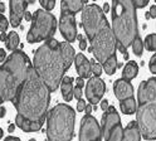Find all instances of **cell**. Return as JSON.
<instances>
[{"label": "cell", "mask_w": 156, "mask_h": 141, "mask_svg": "<svg viewBox=\"0 0 156 141\" xmlns=\"http://www.w3.org/2000/svg\"><path fill=\"white\" fill-rule=\"evenodd\" d=\"M49 102L51 89L32 66L29 68L25 83L13 101V105L18 111L15 125L24 132L39 131L47 118Z\"/></svg>", "instance_id": "1"}, {"label": "cell", "mask_w": 156, "mask_h": 141, "mask_svg": "<svg viewBox=\"0 0 156 141\" xmlns=\"http://www.w3.org/2000/svg\"><path fill=\"white\" fill-rule=\"evenodd\" d=\"M76 56V50L71 43H59L54 38L47 39L41 47L35 49L33 67L51 92H54L59 87L64 73L71 68Z\"/></svg>", "instance_id": "2"}, {"label": "cell", "mask_w": 156, "mask_h": 141, "mask_svg": "<svg viewBox=\"0 0 156 141\" xmlns=\"http://www.w3.org/2000/svg\"><path fill=\"white\" fill-rule=\"evenodd\" d=\"M30 63L23 50H14L0 67V102L14 101L28 78Z\"/></svg>", "instance_id": "3"}, {"label": "cell", "mask_w": 156, "mask_h": 141, "mask_svg": "<svg viewBox=\"0 0 156 141\" xmlns=\"http://www.w3.org/2000/svg\"><path fill=\"white\" fill-rule=\"evenodd\" d=\"M136 9L132 0H112V30L117 44L126 49L140 37Z\"/></svg>", "instance_id": "4"}, {"label": "cell", "mask_w": 156, "mask_h": 141, "mask_svg": "<svg viewBox=\"0 0 156 141\" xmlns=\"http://www.w3.org/2000/svg\"><path fill=\"white\" fill-rule=\"evenodd\" d=\"M136 121L145 140H156V77L144 81L137 91Z\"/></svg>", "instance_id": "5"}, {"label": "cell", "mask_w": 156, "mask_h": 141, "mask_svg": "<svg viewBox=\"0 0 156 141\" xmlns=\"http://www.w3.org/2000/svg\"><path fill=\"white\" fill-rule=\"evenodd\" d=\"M76 112L66 103H58L47 115L48 141H71L74 135Z\"/></svg>", "instance_id": "6"}, {"label": "cell", "mask_w": 156, "mask_h": 141, "mask_svg": "<svg viewBox=\"0 0 156 141\" xmlns=\"http://www.w3.org/2000/svg\"><path fill=\"white\" fill-rule=\"evenodd\" d=\"M101 130L105 141H141L137 121H131L126 128H122L120 115L113 106L103 112Z\"/></svg>", "instance_id": "7"}, {"label": "cell", "mask_w": 156, "mask_h": 141, "mask_svg": "<svg viewBox=\"0 0 156 141\" xmlns=\"http://www.w3.org/2000/svg\"><path fill=\"white\" fill-rule=\"evenodd\" d=\"M57 28L55 16L48 10H35L30 29L27 34L28 43H39L42 40L53 38Z\"/></svg>", "instance_id": "8"}, {"label": "cell", "mask_w": 156, "mask_h": 141, "mask_svg": "<svg viewBox=\"0 0 156 141\" xmlns=\"http://www.w3.org/2000/svg\"><path fill=\"white\" fill-rule=\"evenodd\" d=\"M91 45L93 48V54L96 59L101 64H103L111 56L116 54L117 50V39L115 37L113 30L111 29L110 24L101 29L96 34L93 40L91 42Z\"/></svg>", "instance_id": "9"}, {"label": "cell", "mask_w": 156, "mask_h": 141, "mask_svg": "<svg viewBox=\"0 0 156 141\" xmlns=\"http://www.w3.org/2000/svg\"><path fill=\"white\" fill-rule=\"evenodd\" d=\"M108 25V22L105 16L103 9L98 6L97 4L86 5L82 10V27L86 32V35L88 40H93L96 34L101 29Z\"/></svg>", "instance_id": "10"}, {"label": "cell", "mask_w": 156, "mask_h": 141, "mask_svg": "<svg viewBox=\"0 0 156 141\" xmlns=\"http://www.w3.org/2000/svg\"><path fill=\"white\" fill-rule=\"evenodd\" d=\"M102 137V130L98 121L93 116L86 114L81 120L80 141H101Z\"/></svg>", "instance_id": "11"}, {"label": "cell", "mask_w": 156, "mask_h": 141, "mask_svg": "<svg viewBox=\"0 0 156 141\" xmlns=\"http://www.w3.org/2000/svg\"><path fill=\"white\" fill-rule=\"evenodd\" d=\"M76 14L68 10H61L59 19V30L61 34L68 43H73L77 39V29H76Z\"/></svg>", "instance_id": "12"}, {"label": "cell", "mask_w": 156, "mask_h": 141, "mask_svg": "<svg viewBox=\"0 0 156 141\" xmlns=\"http://www.w3.org/2000/svg\"><path fill=\"white\" fill-rule=\"evenodd\" d=\"M106 92V85L101 77H91L86 85V97L91 105H97Z\"/></svg>", "instance_id": "13"}, {"label": "cell", "mask_w": 156, "mask_h": 141, "mask_svg": "<svg viewBox=\"0 0 156 141\" xmlns=\"http://www.w3.org/2000/svg\"><path fill=\"white\" fill-rule=\"evenodd\" d=\"M35 0H9V6H10V24L13 28L20 25L23 20L27 6L29 4H34Z\"/></svg>", "instance_id": "14"}, {"label": "cell", "mask_w": 156, "mask_h": 141, "mask_svg": "<svg viewBox=\"0 0 156 141\" xmlns=\"http://www.w3.org/2000/svg\"><path fill=\"white\" fill-rule=\"evenodd\" d=\"M113 92H115V96L117 97V99L123 101L126 98L133 97V86L130 81L125 79V78H120V79L115 81Z\"/></svg>", "instance_id": "15"}, {"label": "cell", "mask_w": 156, "mask_h": 141, "mask_svg": "<svg viewBox=\"0 0 156 141\" xmlns=\"http://www.w3.org/2000/svg\"><path fill=\"white\" fill-rule=\"evenodd\" d=\"M74 63H76V69H77L78 76L82 78H88V79L91 78V74H92L91 62H90V59L86 58L83 53H78L76 56Z\"/></svg>", "instance_id": "16"}, {"label": "cell", "mask_w": 156, "mask_h": 141, "mask_svg": "<svg viewBox=\"0 0 156 141\" xmlns=\"http://www.w3.org/2000/svg\"><path fill=\"white\" fill-rule=\"evenodd\" d=\"M73 79L69 76H64L62 79V83H61V91H62V96L64 98V101L69 102L72 101V98L74 97V87H73Z\"/></svg>", "instance_id": "17"}, {"label": "cell", "mask_w": 156, "mask_h": 141, "mask_svg": "<svg viewBox=\"0 0 156 141\" xmlns=\"http://www.w3.org/2000/svg\"><path fill=\"white\" fill-rule=\"evenodd\" d=\"M84 2L83 0H62L61 2V10H68L74 14L83 10Z\"/></svg>", "instance_id": "18"}, {"label": "cell", "mask_w": 156, "mask_h": 141, "mask_svg": "<svg viewBox=\"0 0 156 141\" xmlns=\"http://www.w3.org/2000/svg\"><path fill=\"white\" fill-rule=\"evenodd\" d=\"M139 73V66L135 60H130V62L125 66L123 70H122V78L127 79V81H131Z\"/></svg>", "instance_id": "19"}, {"label": "cell", "mask_w": 156, "mask_h": 141, "mask_svg": "<svg viewBox=\"0 0 156 141\" xmlns=\"http://www.w3.org/2000/svg\"><path fill=\"white\" fill-rule=\"evenodd\" d=\"M120 107H121V112L125 115H132L136 112V110H137V107H136V101L133 97L120 101Z\"/></svg>", "instance_id": "20"}, {"label": "cell", "mask_w": 156, "mask_h": 141, "mask_svg": "<svg viewBox=\"0 0 156 141\" xmlns=\"http://www.w3.org/2000/svg\"><path fill=\"white\" fill-rule=\"evenodd\" d=\"M102 67H103V70H105V72L108 74V76L115 74L116 68H117V57H116V54L111 56V57L102 64Z\"/></svg>", "instance_id": "21"}, {"label": "cell", "mask_w": 156, "mask_h": 141, "mask_svg": "<svg viewBox=\"0 0 156 141\" xmlns=\"http://www.w3.org/2000/svg\"><path fill=\"white\" fill-rule=\"evenodd\" d=\"M5 45H6V49L12 50V52L16 50V48L19 45V35L16 32H10L8 34V38L5 40Z\"/></svg>", "instance_id": "22"}, {"label": "cell", "mask_w": 156, "mask_h": 141, "mask_svg": "<svg viewBox=\"0 0 156 141\" xmlns=\"http://www.w3.org/2000/svg\"><path fill=\"white\" fill-rule=\"evenodd\" d=\"M132 50H133V53L137 56V57H141L142 56V52H144V43H142V40L140 37H137L135 40H133V43H132Z\"/></svg>", "instance_id": "23"}, {"label": "cell", "mask_w": 156, "mask_h": 141, "mask_svg": "<svg viewBox=\"0 0 156 141\" xmlns=\"http://www.w3.org/2000/svg\"><path fill=\"white\" fill-rule=\"evenodd\" d=\"M145 48L147 50H156V34H149L145 38Z\"/></svg>", "instance_id": "24"}, {"label": "cell", "mask_w": 156, "mask_h": 141, "mask_svg": "<svg viewBox=\"0 0 156 141\" xmlns=\"http://www.w3.org/2000/svg\"><path fill=\"white\" fill-rule=\"evenodd\" d=\"M91 62V70H92V74H94V77H100L102 70H103V67L101 63H97L94 62V59H90Z\"/></svg>", "instance_id": "25"}, {"label": "cell", "mask_w": 156, "mask_h": 141, "mask_svg": "<svg viewBox=\"0 0 156 141\" xmlns=\"http://www.w3.org/2000/svg\"><path fill=\"white\" fill-rule=\"evenodd\" d=\"M39 3H41V5L44 8V10H52L55 5V0H39Z\"/></svg>", "instance_id": "26"}, {"label": "cell", "mask_w": 156, "mask_h": 141, "mask_svg": "<svg viewBox=\"0 0 156 141\" xmlns=\"http://www.w3.org/2000/svg\"><path fill=\"white\" fill-rule=\"evenodd\" d=\"M8 25H9V20L4 15H2L0 16V30H2V32H5L8 29Z\"/></svg>", "instance_id": "27"}, {"label": "cell", "mask_w": 156, "mask_h": 141, "mask_svg": "<svg viewBox=\"0 0 156 141\" xmlns=\"http://www.w3.org/2000/svg\"><path fill=\"white\" fill-rule=\"evenodd\" d=\"M149 68H150V70L152 73H155L156 74V53L151 57V59H150V62H149Z\"/></svg>", "instance_id": "28"}, {"label": "cell", "mask_w": 156, "mask_h": 141, "mask_svg": "<svg viewBox=\"0 0 156 141\" xmlns=\"http://www.w3.org/2000/svg\"><path fill=\"white\" fill-rule=\"evenodd\" d=\"M77 39L80 40V48H81V50H84L87 48V40H86V38L82 34H78Z\"/></svg>", "instance_id": "29"}, {"label": "cell", "mask_w": 156, "mask_h": 141, "mask_svg": "<svg viewBox=\"0 0 156 141\" xmlns=\"http://www.w3.org/2000/svg\"><path fill=\"white\" fill-rule=\"evenodd\" d=\"M132 2L136 5V8H145L146 5L149 4L150 0H132Z\"/></svg>", "instance_id": "30"}, {"label": "cell", "mask_w": 156, "mask_h": 141, "mask_svg": "<svg viewBox=\"0 0 156 141\" xmlns=\"http://www.w3.org/2000/svg\"><path fill=\"white\" fill-rule=\"evenodd\" d=\"M86 102H84V99H78V102H77V111H80V112H82V111L86 110Z\"/></svg>", "instance_id": "31"}, {"label": "cell", "mask_w": 156, "mask_h": 141, "mask_svg": "<svg viewBox=\"0 0 156 141\" xmlns=\"http://www.w3.org/2000/svg\"><path fill=\"white\" fill-rule=\"evenodd\" d=\"M74 97L77 98V99H81L82 98V87H80V86H76L74 87Z\"/></svg>", "instance_id": "32"}, {"label": "cell", "mask_w": 156, "mask_h": 141, "mask_svg": "<svg viewBox=\"0 0 156 141\" xmlns=\"http://www.w3.org/2000/svg\"><path fill=\"white\" fill-rule=\"evenodd\" d=\"M6 58V54H5V50L4 49H2V48H0V62H2V63H4L5 62V59Z\"/></svg>", "instance_id": "33"}, {"label": "cell", "mask_w": 156, "mask_h": 141, "mask_svg": "<svg viewBox=\"0 0 156 141\" xmlns=\"http://www.w3.org/2000/svg\"><path fill=\"white\" fill-rule=\"evenodd\" d=\"M108 107H110L108 102H107V101H102V102H101V110L103 111V112H105V111L108 110Z\"/></svg>", "instance_id": "34"}, {"label": "cell", "mask_w": 156, "mask_h": 141, "mask_svg": "<svg viewBox=\"0 0 156 141\" xmlns=\"http://www.w3.org/2000/svg\"><path fill=\"white\" fill-rule=\"evenodd\" d=\"M76 82H77V86L83 87V86H84V78H82V77H78V78L76 79Z\"/></svg>", "instance_id": "35"}, {"label": "cell", "mask_w": 156, "mask_h": 141, "mask_svg": "<svg viewBox=\"0 0 156 141\" xmlns=\"http://www.w3.org/2000/svg\"><path fill=\"white\" fill-rule=\"evenodd\" d=\"M150 15H151V18H156V5H152L151 8H150Z\"/></svg>", "instance_id": "36"}, {"label": "cell", "mask_w": 156, "mask_h": 141, "mask_svg": "<svg viewBox=\"0 0 156 141\" xmlns=\"http://www.w3.org/2000/svg\"><path fill=\"white\" fill-rule=\"evenodd\" d=\"M24 19L27 20V22H30V20H33V15L27 10V13H25V15H24Z\"/></svg>", "instance_id": "37"}, {"label": "cell", "mask_w": 156, "mask_h": 141, "mask_svg": "<svg viewBox=\"0 0 156 141\" xmlns=\"http://www.w3.org/2000/svg\"><path fill=\"white\" fill-rule=\"evenodd\" d=\"M92 110H93V105L90 103V105H87V106H86V110H84V111H86V114H87V115H91V111H92Z\"/></svg>", "instance_id": "38"}, {"label": "cell", "mask_w": 156, "mask_h": 141, "mask_svg": "<svg viewBox=\"0 0 156 141\" xmlns=\"http://www.w3.org/2000/svg\"><path fill=\"white\" fill-rule=\"evenodd\" d=\"M108 12H110V4L105 3L103 4V13H108Z\"/></svg>", "instance_id": "39"}, {"label": "cell", "mask_w": 156, "mask_h": 141, "mask_svg": "<svg viewBox=\"0 0 156 141\" xmlns=\"http://www.w3.org/2000/svg\"><path fill=\"white\" fill-rule=\"evenodd\" d=\"M6 38H8V34L5 32H2V34H0V40H2V42H5Z\"/></svg>", "instance_id": "40"}, {"label": "cell", "mask_w": 156, "mask_h": 141, "mask_svg": "<svg viewBox=\"0 0 156 141\" xmlns=\"http://www.w3.org/2000/svg\"><path fill=\"white\" fill-rule=\"evenodd\" d=\"M15 124H9V127H8V130H9V132H13V131L15 130Z\"/></svg>", "instance_id": "41"}, {"label": "cell", "mask_w": 156, "mask_h": 141, "mask_svg": "<svg viewBox=\"0 0 156 141\" xmlns=\"http://www.w3.org/2000/svg\"><path fill=\"white\" fill-rule=\"evenodd\" d=\"M0 111H2V112H0V117H4L5 114H6V108L5 107H2V108H0Z\"/></svg>", "instance_id": "42"}, {"label": "cell", "mask_w": 156, "mask_h": 141, "mask_svg": "<svg viewBox=\"0 0 156 141\" xmlns=\"http://www.w3.org/2000/svg\"><path fill=\"white\" fill-rule=\"evenodd\" d=\"M0 12H2V13L5 12V4L4 3H0Z\"/></svg>", "instance_id": "43"}, {"label": "cell", "mask_w": 156, "mask_h": 141, "mask_svg": "<svg viewBox=\"0 0 156 141\" xmlns=\"http://www.w3.org/2000/svg\"><path fill=\"white\" fill-rule=\"evenodd\" d=\"M145 16H146V19H150V18H151V15H150V13H149V12L145 14Z\"/></svg>", "instance_id": "44"}, {"label": "cell", "mask_w": 156, "mask_h": 141, "mask_svg": "<svg viewBox=\"0 0 156 141\" xmlns=\"http://www.w3.org/2000/svg\"><path fill=\"white\" fill-rule=\"evenodd\" d=\"M122 67V62H117V68H121Z\"/></svg>", "instance_id": "45"}, {"label": "cell", "mask_w": 156, "mask_h": 141, "mask_svg": "<svg viewBox=\"0 0 156 141\" xmlns=\"http://www.w3.org/2000/svg\"><path fill=\"white\" fill-rule=\"evenodd\" d=\"M88 52H90V53H91V52H92V53H93V48H92V45H91V47H90V48H88Z\"/></svg>", "instance_id": "46"}, {"label": "cell", "mask_w": 156, "mask_h": 141, "mask_svg": "<svg viewBox=\"0 0 156 141\" xmlns=\"http://www.w3.org/2000/svg\"><path fill=\"white\" fill-rule=\"evenodd\" d=\"M29 141H35V139H30V140H29Z\"/></svg>", "instance_id": "47"}, {"label": "cell", "mask_w": 156, "mask_h": 141, "mask_svg": "<svg viewBox=\"0 0 156 141\" xmlns=\"http://www.w3.org/2000/svg\"><path fill=\"white\" fill-rule=\"evenodd\" d=\"M83 2H84V3H87V2H88V0H83Z\"/></svg>", "instance_id": "48"}, {"label": "cell", "mask_w": 156, "mask_h": 141, "mask_svg": "<svg viewBox=\"0 0 156 141\" xmlns=\"http://www.w3.org/2000/svg\"><path fill=\"white\" fill-rule=\"evenodd\" d=\"M155 2H156V0H155Z\"/></svg>", "instance_id": "49"}]
</instances>
